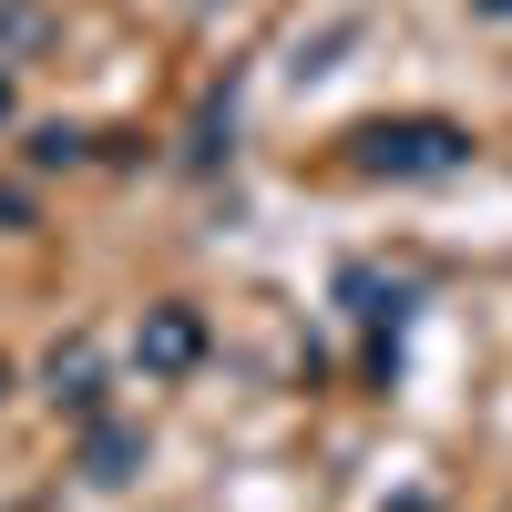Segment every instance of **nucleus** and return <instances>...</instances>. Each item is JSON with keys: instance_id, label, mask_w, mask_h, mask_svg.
<instances>
[{"instance_id": "nucleus-4", "label": "nucleus", "mask_w": 512, "mask_h": 512, "mask_svg": "<svg viewBox=\"0 0 512 512\" xmlns=\"http://www.w3.org/2000/svg\"><path fill=\"white\" fill-rule=\"evenodd\" d=\"M0 113H11V82H0Z\"/></svg>"}, {"instance_id": "nucleus-1", "label": "nucleus", "mask_w": 512, "mask_h": 512, "mask_svg": "<svg viewBox=\"0 0 512 512\" xmlns=\"http://www.w3.org/2000/svg\"><path fill=\"white\" fill-rule=\"evenodd\" d=\"M369 164H390V175H441V164H461V134L451 123H369Z\"/></svg>"}, {"instance_id": "nucleus-5", "label": "nucleus", "mask_w": 512, "mask_h": 512, "mask_svg": "<svg viewBox=\"0 0 512 512\" xmlns=\"http://www.w3.org/2000/svg\"><path fill=\"white\" fill-rule=\"evenodd\" d=\"M482 11H512V0H482Z\"/></svg>"}, {"instance_id": "nucleus-2", "label": "nucleus", "mask_w": 512, "mask_h": 512, "mask_svg": "<svg viewBox=\"0 0 512 512\" xmlns=\"http://www.w3.org/2000/svg\"><path fill=\"white\" fill-rule=\"evenodd\" d=\"M195 349H205V328L185 308H154L144 318V369H195Z\"/></svg>"}, {"instance_id": "nucleus-3", "label": "nucleus", "mask_w": 512, "mask_h": 512, "mask_svg": "<svg viewBox=\"0 0 512 512\" xmlns=\"http://www.w3.org/2000/svg\"><path fill=\"white\" fill-rule=\"evenodd\" d=\"M123 461H134V441L103 431V441H93V482H123Z\"/></svg>"}]
</instances>
